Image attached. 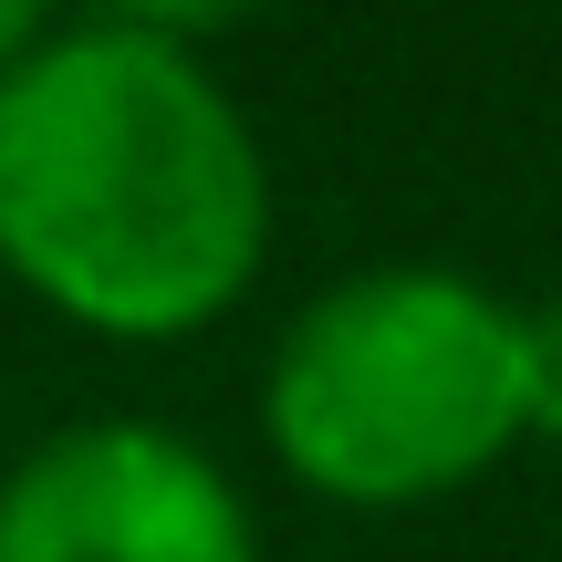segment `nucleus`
<instances>
[{"mask_svg":"<svg viewBox=\"0 0 562 562\" xmlns=\"http://www.w3.org/2000/svg\"><path fill=\"white\" fill-rule=\"evenodd\" d=\"M271 261V157L188 42L74 21L0 74V271L104 344H188Z\"/></svg>","mask_w":562,"mask_h":562,"instance_id":"1","label":"nucleus"},{"mask_svg":"<svg viewBox=\"0 0 562 562\" xmlns=\"http://www.w3.org/2000/svg\"><path fill=\"white\" fill-rule=\"evenodd\" d=\"M261 438L313 501L427 510L521 448V302L448 261L344 271L271 334Z\"/></svg>","mask_w":562,"mask_h":562,"instance_id":"2","label":"nucleus"},{"mask_svg":"<svg viewBox=\"0 0 562 562\" xmlns=\"http://www.w3.org/2000/svg\"><path fill=\"white\" fill-rule=\"evenodd\" d=\"M0 562H261L240 480L157 417H83L0 480Z\"/></svg>","mask_w":562,"mask_h":562,"instance_id":"3","label":"nucleus"},{"mask_svg":"<svg viewBox=\"0 0 562 562\" xmlns=\"http://www.w3.org/2000/svg\"><path fill=\"white\" fill-rule=\"evenodd\" d=\"M521 438H562V292L521 302Z\"/></svg>","mask_w":562,"mask_h":562,"instance_id":"4","label":"nucleus"},{"mask_svg":"<svg viewBox=\"0 0 562 562\" xmlns=\"http://www.w3.org/2000/svg\"><path fill=\"white\" fill-rule=\"evenodd\" d=\"M250 11H271V0H104L115 32H157V42H188V53H199L209 32H240Z\"/></svg>","mask_w":562,"mask_h":562,"instance_id":"5","label":"nucleus"},{"mask_svg":"<svg viewBox=\"0 0 562 562\" xmlns=\"http://www.w3.org/2000/svg\"><path fill=\"white\" fill-rule=\"evenodd\" d=\"M42 32H53V0H0V74H11Z\"/></svg>","mask_w":562,"mask_h":562,"instance_id":"6","label":"nucleus"}]
</instances>
